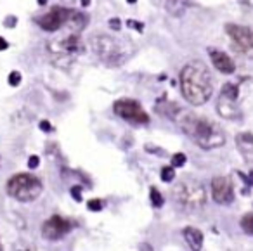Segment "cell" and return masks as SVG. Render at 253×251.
Wrapping results in <instances>:
<instances>
[{"label":"cell","instance_id":"obj_8","mask_svg":"<svg viewBox=\"0 0 253 251\" xmlns=\"http://www.w3.org/2000/svg\"><path fill=\"white\" fill-rule=\"evenodd\" d=\"M225 33L229 35L234 47L246 57H253V29L241 25H227Z\"/></svg>","mask_w":253,"mask_h":251},{"label":"cell","instance_id":"obj_29","mask_svg":"<svg viewBox=\"0 0 253 251\" xmlns=\"http://www.w3.org/2000/svg\"><path fill=\"white\" fill-rule=\"evenodd\" d=\"M37 2H38V5H45V4H47V0H37Z\"/></svg>","mask_w":253,"mask_h":251},{"label":"cell","instance_id":"obj_19","mask_svg":"<svg viewBox=\"0 0 253 251\" xmlns=\"http://www.w3.org/2000/svg\"><path fill=\"white\" fill-rule=\"evenodd\" d=\"M186 161H187L186 154H184V153H175L172 156V167L173 168H180V167H184V165H186Z\"/></svg>","mask_w":253,"mask_h":251},{"label":"cell","instance_id":"obj_28","mask_svg":"<svg viewBox=\"0 0 253 251\" xmlns=\"http://www.w3.org/2000/svg\"><path fill=\"white\" fill-rule=\"evenodd\" d=\"M88 4H90V0H82V5H84V7H87Z\"/></svg>","mask_w":253,"mask_h":251},{"label":"cell","instance_id":"obj_24","mask_svg":"<svg viewBox=\"0 0 253 251\" xmlns=\"http://www.w3.org/2000/svg\"><path fill=\"white\" fill-rule=\"evenodd\" d=\"M110 26H111V28H113V29H116V31H118V29H121L120 19H118V18H114V19H110Z\"/></svg>","mask_w":253,"mask_h":251},{"label":"cell","instance_id":"obj_25","mask_svg":"<svg viewBox=\"0 0 253 251\" xmlns=\"http://www.w3.org/2000/svg\"><path fill=\"white\" fill-rule=\"evenodd\" d=\"M38 161H40V160H38V156H31L28 160V167L29 168H37L38 167Z\"/></svg>","mask_w":253,"mask_h":251},{"label":"cell","instance_id":"obj_30","mask_svg":"<svg viewBox=\"0 0 253 251\" xmlns=\"http://www.w3.org/2000/svg\"><path fill=\"white\" fill-rule=\"evenodd\" d=\"M127 2H129V4H136L137 0H127Z\"/></svg>","mask_w":253,"mask_h":251},{"label":"cell","instance_id":"obj_14","mask_svg":"<svg viewBox=\"0 0 253 251\" xmlns=\"http://www.w3.org/2000/svg\"><path fill=\"white\" fill-rule=\"evenodd\" d=\"M182 236L191 250H201L203 248V232L196 227H186L182 230Z\"/></svg>","mask_w":253,"mask_h":251},{"label":"cell","instance_id":"obj_21","mask_svg":"<svg viewBox=\"0 0 253 251\" xmlns=\"http://www.w3.org/2000/svg\"><path fill=\"white\" fill-rule=\"evenodd\" d=\"M87 208L90 211H99V210H103V201H101V199H90L87 203Z\"/></svg>","mask_w":253,"mask_h":251},{"label":"cell","instance_id":"obj_9","mask_svg":"<svg viewBox=\"0 0 253 251\" xmlns=\"http://www.w3.org/2000/svg\"><path fill=\"white\" fill-rule=\"evenodd\" d=\"M71 16H73V9H66V7H52L51 11L45 12L42 18L37 19L38 26L45 31H57L59 28L66 25L70 26Z\"/></svg>","mask_w":253,"mask_h":251},{"label":"cell","instance_id":"obj_27","mask_svg":"<svg viewBox=\"0 0 253 251\" xmlns=\"http://www.w3.org/2000/svg\"><path fill=\"white\" fill-rule=\"evenodd\" d=\"M40 128H42V130H51V125H49L47 121H42V123H40Z\"/></svg>","mask_w":253,"mask_h":251},{"label":"cell","instance_id":"obj_11","mask_svg":"<svg viewBox=\"0 0 253 251\" xmlns=\"http://www.w3.org/2000/svg\"><path fill=\"white\" fill-rule=\"evenodd\" d=\"M212 197L219 204H229L234 201L232 180L225 175H215L212 178Z\"/></svg>","mask_w":253,"mask_h":251},{"label":"cell","instance_id":"obj_5","mask_svg":"<svg viewBox=\"0 0 253 251\" xmlns=\"http://www.w3.org/2000/svg\"><path fill=\"white\" fill-rule=\"evenodd\" d=\"M47 51L54 64L66 68V66L73 64L75 59L84 52V44L77 33L71 31V35H66V37L49 40Z\"/></svg>","mask_w":253,"mask_h":251},{"label":"cell","instance_id":"obj_17","mask_svg":"<svg viewBox=\"0 0 253 251\" xmlns=\"http://www.w3.org/2000/svg\"><path fill=\"white\" fill-rule=\"evenodd\" d=\"M241 229L248 236H253V213H246L241 219Z\"/></svg>","mask_w":253,"mask_h":251},{"label":"cell","instance_id":"obj_26","mask_svg":"<svg viewBox=\"0 0 253 251\" xmlns=\"http://www.w3.org/2000/svg\"><path fill=\"white\" fill-rule=\"evenodd\" d=\"M7 47H9V44L4 40V38L0 37V52H2V51H5V49H7Z\"/></svg>","mask_w":253,"mask_h":251},{"label":"cell","instance_id":"obj_15","mask_svg":"<svg viewBox=\"0 0 253 251\" xmlns=\"http://www.w3.org/2000/svg\"><path fill=\"white\" fill-rule=\"evenodd\" d=\"M191 0H167V11L172 16H182L189 9Z\"/></svg>","mask_w":253,"mask_h":251},{"label":"cell","instance_id":"obj_18","mask_svg":"<svg viewBox=\"0 0 253 251\" xmlns=\"http://www.w3.org/2000/svg\"><path fill=\"white\" fill-rule=\"evenodd\" d=\"M173 177H175V170H173V167H163L162 168V180L163 182H172Z\"/></svg>","mask_w":253,"mask_h":251},{"label":"cell","instance_id":"obj_12","mask_svg":"<svg viewBox=\"0 0 253 251\" xmlns=\"http://www.w3.org/2000/svg\"><path fill=\"white\" fill-rule=\"evenodd\" d=\"M236 102H238V97H232V95L220 92L219 102H217V111H219L220 116L225 118V120H238L239 110Z\"/></svg>","mask_w":253,"mask_h":251},{"label":"cell","instance_id":"obj_2","mask_svg":"<svg viewBox=\"0 0 253 251\" xmlns=\"http://www.w3.org/2000/svg\"><path fill=\"white\" fill-rule=\"evenodd\" d=\"M180 90L189 104H205L213 94V80L208 66L201 61L187 62L180 71Z\"/></svg>","mask_w":253,"mask_h":251},{"label":"cell","instance_id":"obj_6","mask_svg":"<svg viewBox=\"0 0 253 251\" xmlns=\"http://www.w3.org/2000/svg\"><path fill=\"white\" fill-rule=\"evenodd\" d=\"M44 191L42 180L33 173H16L9 178L7 194L21 203L35 201Z\"/></svg>","mask_w":253,"mask_h":251},{"label":"cell","instance_id":"obj_10","mask_svg":"<svg viewBox=\"0 0 253 251\" xmlns=\"http://www.w3.org/2000/svg\"><path fill=\"white\" fill-rule=\"evenodd\" d=\"M71 229H73V223L68 219L59 217V215H52L51 219H47L42 223V236L47 241H59L66 236Z\"/></svg>","mask_w":253,"mask_h":251},{"label":"cell","instance_id":"obj_13","mask_svg":"<svg viewBox=\"0 0 253 251\" xmlns=\"http://www.w3.org/2000/svg\"><path fill=\"white\" fill-rule=\"evenodd\" d=\"M210 59H212V64L215 66L217 71L224 75H231L236 71V64L231 57H229L225 52L219 51V49H208Z\"/></svg>","mask_w":253,"mask_h":251},{"label":"cell","instance_id":"obj_1","mask_svg":"<svg viewBox=\"0 0 253 251\" xmlns=\"http://www.w3.org/2000/svg\"><path fill=\"white\" fill-rule=\"evenodd\" d=\"M172 120H175L184 134L201 149L212 151L225 144V132L222 130V127L215 121L201 116V114L177 110Z\"/></svg>","mask_w":253,"mask_h":251},{"label":"cell","instance_id":"obj_3","mask_svg":"<svg viewBox=\"0 0 253 251\" xmlns=\"http://www.w3.org/2000/svg\"><path fill=\"white\" fill-rule=\"evenodd\" d=\"M92 51L96 52L97 59L110 68H120L129 61L136 52V45L127 38L113 37V35H94L90 40Z\"/></svg>","mask_w":253,"mask_h":251},{"label":"cell","instance_id":"obj_20","mask_svg":"<svg viewBox=\"0 0 253 251\" xmlns=\"http://www.w3.org/2000/svg\"><path fill=\"white\" fill-rule=\"evenodd\" d=\"M19 84H21V73H19V71H12V73L9 75V85L18 87Z\"/></svg>","mask_w":253,"mask_h":251},{"label":"cell","instance_id":"obj_22","mask_svg":"<svg viewBox=\"0 0 253 251\" xmlns=\"http://www.w3.org/2000/svg\"><path fill=\"white\" fill-rule=\"evenodd\" d=\"M127 25H129V26H130V28L137 29V31H142V29H144L142 23H137V21H127Z\"/></svg>","mask_w":253,"mask_h":251},{"label":"cell","instance_id":"obj_31","mask_svg":"<svg viewBox=\"0 0 253 251\" xmlns=\"http://www.w3.org/2000/svg\"><path fill=\"white\" fill-rule=\"evenodd\" d=\"M0 250H2V246H0Z\"/></svg>","mask_w":253,"mask_h":251},{"label":"cell","instance_id":"obj_7","mask_svg":"<svg viewBox=\"0 0 253 251\" xmlns=\"http://www.w3.org/2000/svg\"><path fill=\"white\" fill-rule=\"evenodd\" d=\"M113 111L121 120L129 121L134 125H147L149 114L144 111V108L134 99H118L113 104Z\"/></svg>","mask_w":253,"mask_h":251},{"label":"cell","instance_id":"obj_16","mask_svg":"<svg viewBox=\"0 0 253 251\" xmlns=\"http://www.w3.org/2000/svg\"><path fill=\"white\" fill-rule=\"evenodd\" d=\"M149 199H151V203H153L154 208H162L163 203H165L162 193H160L156 187H151V189H149Z\"/></svg>","mask_w":253,"mask_h":251},{"label":"cell","instance_id":"obj_23","mask_svg":"<svg viewBox=\"0 0 253 251\" xmlns=\"http://www.w3.org/2000/svg\"><path fill=\"white\" fill-rule=\"evenodd\" d=\"M80 187H73V189H71V196L75 197V201H82V194H80Z\"/></svg>","mask_w":253,"mask_h":251},{"label":"cell","instance_id":"obj_4","mask_svg":"<svg viewBox=\"0 0 253 251\" xmlns=\"http://www.w3.org/2000/svg\"><path fill=\"white\" fill-rule=\"evenodd\" d=\"M173 199L182 210L198 211L206 204V189L196 178H184L173 187Z\"/></svg>","mask_w":253,"mask_h":251}]
</instances>
